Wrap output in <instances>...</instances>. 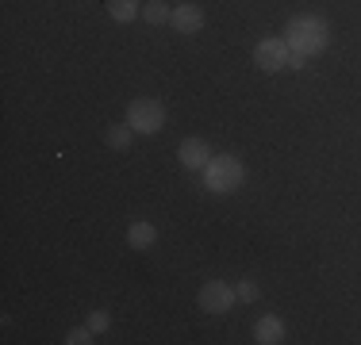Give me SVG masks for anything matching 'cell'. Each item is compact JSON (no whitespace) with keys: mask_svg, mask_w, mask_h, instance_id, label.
<instances>
[{"mask_svg":"<svg viewBox=\"0 0 361 345\" xmlns=\"http://www.w3.org/2000/svg\"><path fill=\"white\" fill-rule=\"evenodd\" d=\"M285 42L296 58H315V54H323L326 42H331V23H326L323 15H296L285 27Z\"/></svg>","mask_w":361,"mask_h":345,"instance_id":"1","label":"cell"},{"mask_svg":"<svg viewBox=\"0 0 361 345\" xmlns=\"http://www.w3.org/2000/svg\"><path fill=\"white\" fill-rule=\"evenodd\" d=\"M243 180H246V169H243V161L231 158V153H216V158L204 165V184H208V192H216V196L238 192Z\"/></svg>","mask_w":361,"mask_h":345,"instance_id":"2","label":"cell"},{"mask_svg":"<svg viewBox=\"0 0 361 345\" xmlns=\"http://www.w3.org/2000/svg\"><path fill=\"white\" fill-rule=\"evenodd\" d=\"M127 127H131L135 134H158L161 127H166V108H161V100H154V96L131 100V108H127Z\"/></svg>","mask_w":361,"mask_h":345,"instance_id":"3","label":"cell"},{"mask_svg":"<svg viewBox=\"0 0 361 345\" xmlns=\"http://www.w3.org/2000/svg\"><path fill=\"white\" fill-rule=\"evenodd\" d=\"M288 58H292V50H288L285 39H262L254 46V65L262 69V73H281V69L288 65Z\"/></svg>","mask_w":361,"mask_h":345,"instance_id":"4","label":"cell"},{"mask_svg":"<svg viewBox=\"0 0 361 345\" xmlns=\"http://www.w3.org/2000/svg\"><path fill=\"white\" fill-rule=\"evenodd\" d=\"M235 299H238V291L223 280H208L200 288V307L208 310V315H227V310L235 307Z\"/></svg>","mask_w":361,"mask_h":345,"instance_id":"5","label":"cell"},{"mask_svg":"<svg viewBox=\"0 0 361 345\" xmlns=\"http://www.w3.org/2000/svg\"><path fill=\"white\" fill-rule=\"evenodd\" d=\"M204 8L200 4H177L173 8V15H169V27H173L177 34H196V31H204Z\"/></svg>","mask_w":361,"mask_h":345,"instance_id":"6","label":"cell"},{"mask_svg":"<svg viewBox=\"0 0 361 345\" xmlns=\"http://www.w3.org/2000/svg\"><path fill=\"white\" fill-rule=\"evenodd\" d=\"M177 158H180V165L185 169H204L212 161V146H208V138H185V142L177 146Z\"/></svg>","mask_w":361,"mask_h":345,"instance_id":"7","label":"cell"},{"mask_svg":"<svg viewBox=\"0 0 361 345\" xmlns=\"http://www.w3.org/2000/svg\"><path fill=\"white\" fill-rule=\"evenodd\" d=\"M254 341H257V345H277V341H285V322H281L277 315L257 318V326H254Z\"/></svg>","mask_w":361,"mask_h":345,"instance_id":"8","label":"cell"},{"mask_svg":"<svg viewBox=\"0 0 361 345\" xmlns=\"http://www.w3.org/2000/svg\"><path fill=\"white\" fill-rule=\"evenodd\" d=\"M154 242H158L154 222H131V230H127V246L131 249H150Z\"/></svg>","mask_w":361,"mask_h":345,"instance_id":"9","label":"cell"},{"mask_svg":"<svg viewBox=\"0 0 361 345\" xmlns=\"http://www.w3.org/2000/svg\"><path fill=\"white\" fill-rule=\"evenodd\" d=\"M108 12L116 23H131L139 20V0H108Z\"/></svg>","mask_w":361,"mask_h":345,"instance_id":"10","label":"cell"},{"mask_svg":"<svg viewBox=\"0 0 361 345\" xmlns=\"http://www.w3.org/2000/svg\"><path fill=\"white\" fill-rule=\"evenodd\" d=\"M131 138H135V131H131V127H108V131H104V142L111 146V150H127V146H131Z\"/></svg>","mask_w":361,"mask_h":345,"instance_id":"11","label":"cell"},{"mask_svg":"<svg viewBox=\"0 0 361 345\" xmlns=\"http://www.w3.org/2000/svg\"><path fill=\"white\" fill-rule=\"evenodd\" d=\"M142 15H146V23H154V27H161V23H169V15H173V12H169V8L161 4V0H150V4L142 8Z\"/></svg>","mask_w":361,"mask_h":345,"instance_id":"12","label":"cell"},{"mask_svg":"<svg viewBox=\"0 0 361 345\" xmlns=\"http://www.w3.org/2000/svg\"><path fill=\"white\" fill-rule=\"evenodd\" d=\"M66 341H70V345H89V341H92V330H89V322H85V326H73V330L66 334Z\"/></svg>","mask_w":361,"mask_h":345,"instance_id":"13","label":"cell"},{"mask_svg":"<svg viewBox=\"0 0 361 345\" xmlns=\"http://www.w3.org/2000/svg\"><path fill=\"white\" fill-rule=\"evenodd\" d=\"M108 326H111L108 310H92V315H89V330H92V334H104Z\"/></svg>","mask_w":361,"mask_h":345,"instance_id":"14","label":"cell"},{"mask_svg":"<svg viewBox=\"0 0 361 345\" xmlns=\"http://www.w3.org/2000/svg\"><path fill=\"white\" fill-rule=\"evenodd\" d=\"M238 299H243V303H254V299H257V284L254 280H246V276H243V280H238Z\"/></svg>","mask_w":361,"mask_h":345,"instance_id":"15","label":"cell"}]
</instances>
